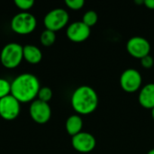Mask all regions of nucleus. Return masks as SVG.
<instances>
[{
    "instance_id": "f257e3e1",
    "label": "nucleus",
    "mask_w": 154,
    "mask_h": 154,
    "mask_svg": "<svg viewBox=\"0 0 154 154\" xmlns=\"http://www.w3.org/2000/svg\"><path fill=\"white\" fill-rule=\"evenodd\" d=\"M40 88V82L35 75L23 73L11 83V95L20 103L32 102L38 96Z\"/></svg>"
},
{
    "instance_id": "f03ea898",
    "label": "nucleus",
    "mask_w": 154,
    "mask_h": 154,
    "mask_svg": "<svg viewBox=\"0 0 154 154\" xmlns=\"http://www.w3.org/2000/svg\"><path fill=\"white\" fill-rule=\"evenodd\" d=\"M70 102L79 115H89L97 108L98 95L92 87L80 86L72 93Z\"/></svg>"
},
{
    "instance_id": "7ed1b4c3",
    "label": "nucleus",
    "mask_w": 154,
    "mask_h": 154,
    "mask_svg": "<svg viewBox=\"0 0 154 154\" xmlns=\"http://www.w3.org/2000/svg\"><path fill=\"white\" fill-rule=\"evenodd\" d=\"M23 47L16 42L6 44L1 51L0 60L2 65L6 69H14L20 65L23 59Z\"/></svg>"
},
{
    "instance_id": "20e7f679",
    "label": "nucleus",
    "mask_w": 154,
    "mask_h": 154,
    "mask_svg": "<svg viewBox=\"0 0 154 154\" xmlns=\"http://www.w3.org/2000/svg\"><path fill=\"white\" fill-rule=\"evenodd\" d=\"M37 25L35 16L28 12L16 14L11 20V29L18 34H29Z\"/></svg>"
},
{
    "instance_id": "39448f33",
    "label": "nucleus",
    "mask_w": 154,
    "mask_h": 154,
    "mask_svg": "<svg viewBox=\"0 0 154 154\" xmlns=\"http://www.w3.org/2000/svg\"><path fill=\"white\" fill-rule=\"evenodd\" d=\"M69 20V15L65 9L55 8L46 14L43 19V23L47 30L57 32L64 28Z\"/></svg>"
},
{
    "instance_id": "423d86ee",
    "label": "nucleus",
    "mask_w": 154,
    "mask_h": 154,
    "mask_svg": "<svg viewBox=\"0 0 154 154\" xmlns=\"http://www.w3.org/2000/svg\"><path fill=\"white\" fill-rule=\"evenodd\" d=\"M143 78L141 73L135 69H127L120 76V86L127 93H134L142 87Z\"/></svg>"
},
{
    "instance_id": "0eeeda50",
    "label": "nucleus",
    "mask_w": 154,
    "mask_h": 154,
    "mask_svg": "<svg viewBox=\"0 0 154 154\" xmlns=\"http://www.w3.org/2000/svg\"><path fill=\"white\" fill-rule=\"evenodd\" d=\"M126 50L132 57L141 60L150 54L151 43L143 36H134L128 40Z\"/></svg>"
},
{
    "instance_id": "6e6552de",
    "label": "nucleus",
    "mask_w": 154,
    "mask_h": 154,
    "mask_svg": "<svg viewBox=\"0 0 154 154\" xmlns=\"http://www.w3.org/2000/svg\"><path fill=\"white\" fill-rule=\"evenodd\" d=\"M20 102L12 95L0 99V116L7 121L15 119L21 111Z\"/></svg>"
},
{
    "instance_id": "1a4fd4ad",
    "label": "nucleus",
    "mask_w": 154,
    "mask_h": 154,
    "mask_svg": "<svg viewBox=\"0 0 154 154\" xmlns=\"http://www.w3.org/2000/svg\"><path fill=\"white\" fill-rule=\"evenodd\" d=\"M29 112L32 119L40 125L46 124L51 116V109L49 103L42 102L39 99L32 102Z\"/></svg>"
},
{
    "instance_id": "9d476101",
    "label": "nucleus",
    "mask_w": 154,
    "mask_h": 154,
    "mask_svg": "<svg viewBox=\"0 0 154 154\" xmlns=\"http://www.w3.org/2000/svg\"><path fill=\"white\" fill-rule=\"evenodd\" d=\"M71 145L77 152L80 153H88L96 148L97 140L91 134L80 132L79 134L72 136Z\"/></svg>"
},
{
    "instance_id": "9b49d317",
    "label": "nucleus",
    "mask_w": 154,
    "mask_h": 154,
    "mask_svg": "<svg viewBox=\"0 0 154 154\" xmlns=\"http://www.w3.org/2000/svg\"><path fill=\"white\" fill-rule=\"evenodd\" d=\"M90 28L82 21H77L70 23L66 31L67 37L74 42H82L90 36Z\"/></svg>"
},
{
    "instance_id": "f8f14e48",
    "label": "nucleus",
    "mask_w": 154,
    "mask_h": 154,
    "mask_svg": "<svg viewBox=\"0 0 154 154\" xmlns=\"http://www.w3.org/2000/svg\"><path fill=\"white\" fill-rule=\"evenodd\" d=\"M138 101L143 108H154V83L146 84L140 89Z\"/></svg>"
},
{
    "instance_id": "ddd939ff",
    "label": "nucleus",
    "mask_w": 154,
    "mask_h": 154,
    "mask_svg": "<svg viewBox=\"0 0 154 154\" xmlns=\"http://www.w3.org/2000/svg\"><path fill=\"white\" fill-rule=\"evenodd\" d=\"M23 59L31 64H37L42 59V53L41 50L37 46L31 44L23 46Z\"/></svg>"
},
{
    "instance_id": "4468645a",
    "label": "nucleus",
    "mask_w": 154,
    "mask_h": 154,
    "mask_svg": "<svg viewBox=\"0 0 154 154\" xmlns=\"http://www.w3.org/2000/svg\"><path fill=\"white\" fill-rule=\"evenodd\" d=\"M66 131L70 136H74L80 132L83 128V120L79 115L70 116L66 121Z\"/></svg>"
},
{
    "instance_id": "2eb2a0df",
    "label": "nucleus",
    "mask_w": 154,
    "mask_h": 154,
    "mask_svg": "<svg viewBox=\"0 0 154 154\" xmlns=\"http://www.w3.org/2000/svg\"><path fill=\"white\" fill-rule=\"evenodd\" d=\"M40 41H41V43L43 45V46H51L55 41H56V34H55V32H52V31H50V30H44L41 36H40Z\"/></svg>"
},
{
    "instance_id": "dca6fc26",
    "label": "nucleus",
    "mask_w": 154,
    "mask_h": 154,
    "mask_svg": "<svg viewBox=\"0 0 154 154\" xmlns=\"http://www.w3.org/2000/svg\"><path fill=\"white\" fill-rule=\"evenodd\" d=\"M97 20H98V15H97V13L94 10H88L87 11L84 15H83V18H82V22L88 25L89 28L94 26L97 23Z\"/></svg>"
},
{
    "instance_id": "f3484780",
    "label": "nucleus",
    "mask_w": 154,
    "mask_h": 154,
    "mask_svg": "<svg viewBox=\"0 0 154 154\" xmlns=\"http://www.w3.org/2000/svg\"><path fill=\"white\" fill-rule=\"evenodd\" d=\"M37 97H39L38 98L39 100L45 102V103H49V101L52 97V90L48 87H42L40 88Z\"/></svg>"
},
{
    "instance_id": "a211bd4d",
    "label": "nucleus",
    "mask_w": 154,
    "mask_h": 154,
    "mask_svg": "<svg viewBox=\"0 0 154 154\" xmlns=\"http://www.w3.org/2000/svg\"><path fill=\"white\" fill-rule=\"evenodd\" d=\"M8 95H11V83L0 78V99Z\"/></svg>"
},
{
    "instance_id": "6ab92c4d",
    "label": "nucleus",
    "mask_w": 154,
    "mask_h": 154,
    "mask_svg": "<svg viewBox=\"0 0 154 154\" xmlns=\"http://www.w3.org/2000/svg\"><path fill=\"white\" fill-rule=\"evenodd\" d=\"M14 4L19 9L23 10V12H26L27 10L31 9L33 6L34 1L33 0H15Z\"/></svg>"
},
{
    "instance_id": "aec40b11",
    "label": "nucleus",
    "mask_w": 154,
    "mask_h": 154,
    "mask_svg": "<svg viewBox=\"0 0 154 154\" xmlns=\"http://www.w3.org/2000/svg\"><path fill=\"white\" fill-rule=\"evenodd\" d=\"M65 4L71 10H79L84 6L85 1L84 0H65Z\"/></svg>"
},
{
    "instance_id": "412c9836",
    "label": "nucleus",
    "mask_w": 154,
    "mask_h": 154,
    "mask_svg": "<svg viewBox=\"0 0 154 154\" xmlns=\"http://www.w3.org/2000/svg\"><path fill=\"white\" fill-rule=\"evenodd\" d=\"M141 64L144 69H151L154 64L153 58L149 54V55L143 57V59H141Z\"/></svg>"
},
{
    "instance_id": "4be33fe9",
    "label": "nucleus",
    "mask_w": 154,
    "mask_h": 154,
    "mask_svg": "<svg viewBox=\"0 0 154 154\" xmlns=\"http://www.w3.org/2000/svg\"><path fill=\"white\" fill-rule=\"evenodd\" d=\"M143 5L151 10H154V0H143Z\"/></svg>"
},
{
    "instance_id": "5701e85b",
    "label": "nucleus",
    "mask_w": 154,
    "mask_h": 154,
    "mask_svg": "<svg viewBox=\"0 0 154 154\" xmlns=\"http://www.w3.org/2000/svg\"><path fill=\"white\" fill-rule=\"evenodd\" d=\"M151 115H152V119L154 120V108H152V109L151 110Z\"/></svg>"
},
{
    "instance_id": "b1692460",
    "label": "nucleus",
    "mask_w": 154,
    "mask_h": 154,
    "mask_svg": "<svg viewBox=\"0 0 154 154\" xmlns=\"http://www.w3.org/2000/svg\"><path fill=\"white\" fill-rule=\"evenodd\" d=\"M147 154H154V148L153 149H152V150H150V151L147 152Z\"/></svg>"
}]
</instances>
